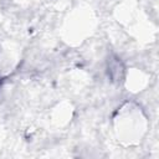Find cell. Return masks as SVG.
I'll list each match as a JSON object with an SVG mask.
<instances>
[{
  "label": "cell",
  "mask_w": 159,
  "mask_h": 159,
  "mask_svg": "<svg viewBox=\"0 0 159 159\" xmlns=\"http://www.w3.org/2000/svg\"><path fill=\"white\" fill-rule=\"evenodd\" d=\"M108 68H109L108 72H109V75H111V77H112L113 80H119V78H122L123 66H122V63H120V61H119L118 58L112 60Z\"/></svg>",
  "instance_id": "1"
}]
</instances>
